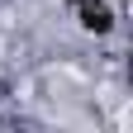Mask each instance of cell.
I'll return each instance as SVG.
<instances>
[{
    "mask_svg": "<svg viewBox=\"0 0 133 133\" xmlns=\"http://www.w3.org/2000/svg\"><path fill=\"white\" fill-rule=\"evenodd\" d=\"M76 14H81V29H90V33H109L114 29V10L105 0H76Z\"/></svg>",
    "mask_w": 133,
    "mask_h": 133,
    "instance_id": "obj_1",
    "label": "cell"
}]
</instances>
